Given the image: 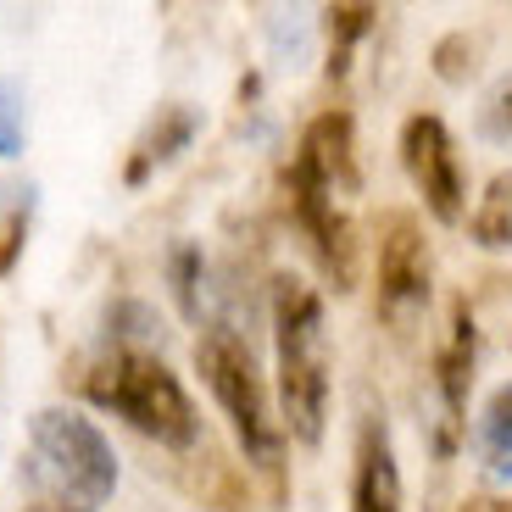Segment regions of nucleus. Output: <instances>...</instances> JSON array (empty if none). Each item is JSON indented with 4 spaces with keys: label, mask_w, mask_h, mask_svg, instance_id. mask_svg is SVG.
I'll return each instance as SVG.
<instances>
[{
    "label": "nucleus",
    "mask_w": 512,
    "mask_h": 512,
    "mask_svg": "<svg viewBox=\"0 0 512 512\" xmlns=\"http://www.w3.org/2000/svg\"><path fill=\"white\" fill-rule=\"evenodd\" d=\"M23 485L39 512H101L117 490V451L84 412L45 407L28 423Z\"/></svg>",
    "instance_id": "f257e3e1"
},
{
    "label": "nucleus",
    "mask_w": 512,
    "mask_h": 512,
    "mask_svg": "<svg viewBox=\"0 0 512 512\" xmlns=\"http://www.w3.org/2000/svg\"><path fill=\"white\" fill-rule=\"evenodd\" d=\"M273 340H279V407L284 429L301 446L323 440L329 418V334H323V301L295 273L273 279Z\"/></svg>",
    "instance_id": "f03ea898"
},
{
    "label": "nucleus",
    "mask_w": 512,
    "mask_h": 512,
    "mask_svg": "<svg viewBox=\"0 0 512 512\" xmlns=\"http://www.w3.org/2000/svg\"><path fill=\"white\" fill-rule=\"evenodd\" d=\"M90 401L95 407H112L123 423H134L140 435H151L156 446H195V418L184 384L167 373L162 357H145V351H112V357L95 362L90 373Z\"/></svg>",
    "instance_id": "7ed1b4c3"
},
{
    "label": "nucleus",
    "mask_w": 512,
    "mask_h": 512,
    "mask_svg": "<svg viewBox=\"0 0 512 512\" xmlns=\"http://www.w3.org/2000/svg\"><path fill=\"white\" fill-rule=\"evenodd\" d=\"M195 362H201L206 390L218 396V407L229 412L234 435H240L245 457L256 468H279L284 457V423L273 418L268 407V384L256 373V357L234 329H206L201 346H195Z\"/></svg>",
    "instance_id": "20e7f679"
},
{
    "label": "nucleus",
    "mask_w": 512,
    "mask_h": 512,
    "mask_svg": "<svg viewBox=\"0 0 512 512\" xmlns=\"http://www.w3.org/2000/svg\"><path fill=\"white\" fill-rule=\"evenodd\" d=\"M401 162H407L423 206L440 223H457L462 218V167H457V151H451V134L440 117H429V112L407 117V128H401Z\"/></svg>",
    "instance_id": "39448f33"
},
{
    "label": "nucleus",
    "mask_w": 512,
    "mask_h": 512,
    "mask_svg": "<svg viewBox=\"0 0 512 512\" xmlns=\"http://www.w3.org/2000/svg\"><path fill=\"white\" fill-rule=\"evenodd\" d=\"M295 190L323 195V201H346L362 190V167H357V140H351V117L346 112H323L318 123L301 134L295 151Z\"/></svg>",
    "instance_id": "423d86ee"
},
{
    "label": "nucleus",
    "mask_w": 512,
    "mask_h": 512,
    "mask_svg": "<svg viewBox=\"0 0 512 512\" xmlns=\"http://www.w3.org/2000/svg\"><path fill=\"white\" fill-rule=\"evenodd\" d=\"M429 301V245L407 212H390L379 234V307L396 318Z\"/></svg>",
    "instance_id": "0eeeda50"
},
{
    "label": "nucleus",
    "mask_w": 512,
    "mask_h": 512,
    "mask_svg": "<svg viewBox=\"0 0 512 512\" xmlns=\"http://www.w3.org/2000/svg\"><path fill=\"white\" fill-rule=\"evenodd\" d=\"M351 512H401V468H396V451H390L384 423H362Z\"/></svg>",
    "instance_id": "6e6552de"
},
{
    "label": "nucleus",
    "mask_w": 512,
    "mask_h": 512,
    "mask_svg": "<svg viewBox=\"0 0 512 512\" xmlns=\"http://www.w3.org/2000/svg\"><path fill=\"white\" fill-rule=\"evenodd\" d=\"M195 128H201V117H195V106H156L151 128L140 134V145H134V162H128V184H145V173L162 162H173V156L184 151V145L195 140Z\"/></svg>",
    "instance_id": "1a4fd4ad"
},
{
    "label": "nucleus",
    "mask_w": 512,
    "mask_h": 512,
    "mask_svg": "<svg viewBox=\"0 0 512 512\" xmlns=\"http://www.w3.org/2000/svg\"><path fill=\"white\" fill-rule=\"evenodd\" d=\"M468 234H474V245H485V251H507L512 245V173L490 179V190L479 195L474 218H468Z\"/></svg>",
    "instance_id": "9d476101"
},
{
    "label": "nucleus",
    "mask_w": 512,
    "mask_h": 512,
    "mask_svg": "<svg viewBox=\"0 0 512 512\" xmlns=\"http://www.w3.org/2000/svg\"><path fill=\"white\" fill-rule=\"evenodd\" d=\"M106 329H112L117 351H145V357H151V346L162 340V318H156L145 301H117Z\"/></svg>",
    "instance_id": "9b49d317"
},
{
    "label": "nucleus",
    "mask_w": 512,
    "mask_h": 512,
    "mask_svg": "<svg viewBox=\"0 0 512 512\" xmlns=\"http://www.w3.org/2000/svg\"><path fill=\"white\" fill-rule=\"evenodd\" d=\"M6 201H0V273H12L17 251H23V229L28 212H34V184H6Z\"/></svg>",
    "instance_id": "f8f14e48"
},
{
    "label": "nucleus",
    "mask_w": 512,
    "mask_h": 512,
    "mask_svg": "<svg viewBox=\"0 0 512 512\" xmlns=\"http://www.w3.org/2000/svg\"><path fill=\"white\" fill-rule=\"evenodd\" d=\"M28 145V90L23 78H0V156L12 162V156H23Z\"/></svg>",
    "instance_id": "ddd939ff"
},
{
    "label": "nucleus",
    "mask_w": 512,
    "mask_h": 512,
    "mask_svg": "<svg viewBox=\"0 0 512 512\" xmlns=\"http://www.w3.org/2000/svg\"><path fill=\"white\" fill-rule=\"evenodd\" d=\"M479 440H485L496 457H512V379L501 384L496 396L485 401V412H479Z\"/></svg>",
    "instance_id": "4468645a"
},
{
    "label": "nucleus",
    "mask_w": 512,
    "mask_h": 512,
    "mask_svg": "<svg viewBox=\"0 0 512 512\" xmlns=\"http://www.w3.org/2000/svg\"><path fill=\"white\" fill-rule=\"evenodd\" d=\"M373 23V6H334L329 12V34H334V62L329 73H346V56H351V39H362Z\"/></svg>",
    "instance_id": "2eb2a0df"
},
{
    "label": "nucleus",
    "mask_w": 512,
    "mask_h": 512,
    "mask_svg": "<svg viewBox=\"0 0 512 512\" xmlns=\"http://www.w3.org/2000/svg\"><path fill=\"white\" fill-rule=\"evenodd\" d=\"M479 134L496 145H512V73L496 78V90L485 95V106H479Z\"/></svg>",
    "instance_id": "dca6fc26"
},
{
    "label": "nucleus",
    "mask_w": 512,
    "mask_h": 512,
    "mask_svg": "<svg viewBox=\"0 0 512 512\" xmlns=\"http://www.w3.org/2000/svg\"><path fill=\"white\" fill-rule=\"evenodd\" d=\"M490 485H501V490H512V457H490Z\"/></svg>",
    "instance_id": "f3484780"
},
{
    "label": "nucleus",
    "mask_w": 512,
    "mask_h": 512,
    "mask_svg": "<svg viewBox=\"0 0 512 512\" xmlns=\"http://www.w3.org/2000/svg\"><path fill=\"white\" fill-rule=\"evenodd\" d=\"M462 512H485V507H462Z\"/></svg>",
    "instance_id": "a211bd4d"
}]
</instances>
